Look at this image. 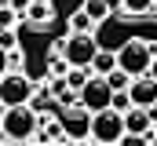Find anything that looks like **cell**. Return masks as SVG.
<instances>
[{
    "label": "cell",
    "mask_w": 157,
    "mask_h": 146,
    "mask_svg": "<svg viewBox=\"0 0 157 146\" xmlns=\"http://www.w3.org/2000/svg\"><path fill=\"white\" fill-rule=\"evenodd\" d=\"M0 48H4V51H15V48H18V29H15V26H11V29H0Z\"/></svg>",
    "instance_id": "18"
},
{
    "label": "cell",
    "mask_w": 157,
    "mask_h": 146,
    "mask_svg": "<svg viewBox=\"0 0 157 146\" xmlns=\"http://www.w3.org/2000/svg\"><path fill=\"white\" fill-rule=\"evenodd\" d=\"M139 36H143L146 44L157 48V11H146V15H143V29H139Z\"/></svg>",
    "instance_id": "15"
},
{
    "label": "cell",
    "mask_w": 157,
    "mask_h": 146,
    "mask_svg": "<svg viewBox=\"0 0 157 146\" xmlns=\"http://www.w3.org/2000/svg\"><path fill=\"white\" fill-rule=\"evenodd\" d=\"M88 70H91V73H99V77H106L110 70H117V51H110V48H102V44H99V51L91 55Z\"/></svg>",
    "instance_id": "11"
},
{
    "label": "cell",
    "mask_w": 157,
    "mask_h": 146,
    "mask_svg": "<svg viewBox=\"0 0 157 146\" xmlns=\"http://www.w3.org/2000/svg\"><path fill=\"white\" fill-rule=\"evenodd\" d=\"M80 7L88 11V18H91L95 26H102V22H110V15H113V7H110L106 0H84Z\"/></svg>",
    "instance_id": "12"
},
{
    "label": "cell",
    "mask_w": 157,
    "mask_h": 146,
    "mask_svg": "<svg viewBox=\"0 0 157 146\" xmlns=\"http://www.w3.org/2000/svg\"><path fill=\"white\" fill-rule=\"evenodd\" d=\"M154 139H157V121H154Z\"/></svg>",
    "instance_id": "24"
},
{
    "label": "cell",
    "mask_w": 157,
    "mask_h": 146,
    "mask_svg": "<svg viewBox=\"0 0 157 146\" xmlns=\"http://www.w3.org/2000/svg\"><path fill=\"white\" fill-rule=\"evenodd\" d=\"M154 121H157V106H128L124 110V132H128V139L154 135Z\"/></svg>",
    "instance_id": "8"
},
{
    "label": "cell",
    "mask_w": 157,
    "mask_h": 146,
    "mask_svg": "<svg viewBox=\"0 0 157 146\" xmlns=\"http://www.w3.org/2000/svg\"><path fill=\"white\" fill-rule=\"evenodd\" d=\"M150 11H157V0H154V4H150Z\"/></svg>",
    "instance_id": "23"
},
{
    "label": "cell",
    "mask_w": 157,
    "mask_h": 146,
    "mask_svg": "<svg viewBox=\"0 0 157 146\" xmlns=\"http://www.w3.org/2000/svg\"><path fill=\"white\" fill-rule=\"evenodd\" d=\"M0 4H4V0H0Z\"/></svg>",
    "instance_id": "26"
},
{
    "label": "cell",
    "mask_w": 157,
    "mask_h": 146,
    "mask_svg": "<svg viewBox=\"0 0 157 146\" xmlns=\"http://www.w3.org/2000/svg\"><path fill=\"white\" fill-rule=\"evenodd\" d=\"M59 124H62V132H66L70 143H84V139H91V110H84L80 102L59 110Z\"/></svg>",
    "instance_id": "5"
},
{
    "label": "cell",
    "mask_w": 157,
    "mask_h": 146,
    "mask_svg": "<svg viewBox=\"0 0 157 146\" xmlns=\"http://www.w3.org/2000/svg\"><path fill=\"white\" fill-rule=\"evenodd\" d=\"M128 95H132V106H157V80L150 73H139L128 80Z\"/></svg>",
    "instance_id": "9"
},
{
    "label": "cell",
    "mask_w": 157,
    "mask_h": 146,
    "mask_svg": "<svg viewBox=\"0 0 157 146\" xmlns=\"http://www.w3.org/2000/svg\"><path fill=\"white\" fill-rule=\"evenodd\" d=\"M33 80L29 73H18V70H7L0 73V106H18V102H29L33 99Z\"/></svg>",
    "instance_id": "4"
},
{
    "label": "cell",
    "mask_w": 157,
    "mask_h": 146,
    "mask_svg": "<svg viewBox=\"0 0 157 146\" xmlns=\"http://www.w3.org/2000/svg\"><path fill=\"white\" fill-rule=\"evenodd\" d=\"M0 110H4V106H0ZM0 139H4V135H0Z\"/></svg>",
    "instance_id": "25"
},
{
    "label": "cell",
    "mask_w": 157,
    "mask_h": 146,
    "mask_svg": "<svg viewBox=\"0 0 157 146\" xmlns=\"http://www.w3.org/2000/svg\"><path fill=\"white\" fill-rule=\"evenodd\" d=\"M18 18H22V11L15 7V4H0V29H11V26H18Z\"/></svg>",
    "instance_id": "16"
},
{
    "label": "cell",
    "mask_w": 157,
    "mask_h": 146,
    "mask_svg": "<svg viewBox=\"0 0 157 146\" xmlns=\"http://www.w3.org/2000/svg\"><path fill=\"white\" fill-rule=\"evenodd\" d=\"M66 26H70V33H91V29H95V22L88 18V11H84V7H77V11L70 15V22H66Z\"/></svg>",
    "instance_id": "13"
},
{
    "label": "cell",
    "mask_w": 157,
    "mask_h": 146,
    "mask_svg": "<svg viewBox=\"0 0 157 146\" xmlns=\"http://www.w3.org/2000/svg\"><path fill=\"white\" fill-rule=\"evenodd\" d=\"M110 99H113V88H110V80L99 77V73H91V77L84 80V88L77 91V102L84 110H91V113H95V110H106Z\"/></svg>",
    "instance_id": "6"
},
{
    "label": "cell",
    "mask_w": 157,
    "mask_h": 146,
    "mask_svg": "<svg viewBox=\"0 0 157 146\" xmlns=\"http://www.w3.org/2000/svg\"><path fill=\"white\" fill-rule=\"evenodd\" d=\"M146 73H150V77L157 80V51H154V59H150V70H146Z\"/></svg>",
    "instance_id": "21"
},
{
    "label": "cell",
    "mask_w": 157,
    "mask_h": 146,
    "mask_svg": "<svg viewBox=\"0 0 157 146\" xmlns=\"http://www.w3.org/2000/svg\"><path fill=\"white\" fill-rule=\"evenodd\" d=\"M22 18L29 26H48L51 22V0H29L26 11H22Z\"/></svg>",
    "instance_id": "10"
},
{
    "label": "cell",
    "mask_w": 157,
    "mask_h": 146,
    "mask_svg": "<svg viewBox=\"0 0 157 146\" xmlns=\"http://www.w3.org/2000/svg\"><path fill=\"white\" fill-rule=\"evenodd\" d=\"M95 51H99V40L91 33H66L62 36V55H66L70 66H88Z\"/></svg>",
    "instance_id": "7"
},
{
    "label": "cell",
    "mask_w": 157,
    "mask_h": 146,
    "mask_svg": "<svg viewBox=\"0 0 157 146\" xmlns=\"http://www.w3.org/2000/svg\"><path fill=\"white\" fill-rule=\"evenodd\" d=\"M106 80H110V88L117 91V88H128V80H132V77H128V73L117 66V70H110V73H106Z\"/></svg>",
    "instance_id": "19"
},
{
    "label": "cell",
    "mask_w": 157,
    "mask_h": 146,
    "mask_svg": "<svg viewBox=\"0 0 157 146\" xmlns=\"http://www.w3.org/2000/svg\"><path fill=\"white\" fill-rule=\"evenodd\" d=\"M106 4H110V7H117V11H121V0H106Z\"/></svg>",
    "instance_id": "22"
},
{
    "label": "cell",
    "mask_w": 157,
    "mask_h": 146,
    "mask_svg": "<svg viewBox=\"0 0 157 146\" xmlns=\"http://www.w3.org/2000/svg\"><path fill=\"white\" fill-rule=\"evenodd\" d=\"M7 70H11V66H7V51L0 48V73H7Z\"/></svg>",
    "instance_id": "20"
},
{
    "label": "cell",
    "mask_w": 157,
    "mask_h": 146,
    "mask_svg": "<svg viewBox=\"0 0 157 146\" xmlns=\"http://www.w3.org/2000/svg\"><path fill=\"white\" fill-rule=\"evenodd\" d=\"M88 77H91V70H88V66H70V70H66V88H73V91H80Z\"/></svg>",
    "instance_id": "14"
},
{
    "label": "cell",
    "mask_w": 157,
    "mask_h": 146,
    "mask_svg": "<svg viewBox=\"0 0 157 146\" xmlns=\"http://www.w3.org/2000/svg\"><path fill=\"white\" fill-rule=\"evenodd\" d=\"M91 139L102 143V146L124 143V139H128V132H124V113L113 110V106L95 110V113H91Z\"/></svg>",
    "instance_id": "3"
},
{
    "label": "cell",
    "mask_w": 157,
    "mask_h": 146,
    "mask_svg": "<svg viewBox=\"0 0 157 146\" xmlns=\"http://www.w3.org/2000/svg\"><path fill=\"white\" fill-rule=\"evenodd\" d=\"M154 51H157L154 44H146L143 36L135 33V36H128V40L117 48V66L128 73V77H139V73H146V70H150V59H154Z\"/></svg>",
    "instance_id": "2"
},
{
    "label": "cell",
    "mask_w": 157,
    "mask_h": 146,
    "mask_svg": "<svg viewBox=\"0 0 157 146\" xmlns=\"http://www.w3.org/2000/svg\"><path fill=\"white\" fill-rule=\"evenodd\" d=\"M40 128V113L29 102H18V106H4L0 110V135L11 139V143H29Z\"/></svg>",
    "instance_id": "1"
},
{
    "label": "cell",
    "mask_w": 157,
    "mask_h": 146,
    "mask_svg": "<svg viewBox=\"0 0 157 146\" xmlns=\"http://www.w3.org/2000/svg\"><path fill=\"white\" fill-rule=\"evenodd\" d=\"M150 4H154V0H121V11H124L128 18H143V15L150 11Z\"/></svg>",
    "instance_id": "17"
}]
</instances>
